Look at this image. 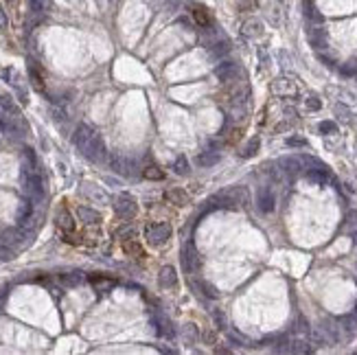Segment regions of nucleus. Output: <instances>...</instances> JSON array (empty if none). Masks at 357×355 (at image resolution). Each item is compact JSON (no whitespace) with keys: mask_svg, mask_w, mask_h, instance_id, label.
<instances>
[{"mask_svg":"<svg viewBox=\"0 0 357 355\" xmlns=\"http://www.w3.org/2000/svg\"><path fill=\"white\" fill-rule=\"evenodd\" d=\"M73 141H75L77 149H79L86 158H90V160H101L103 158V143H101V138H99L88 125H79V127H77Z\"/></svg>","mask_w":357,"mask_h":355,"instance_id":"1","label":"nucleus"},{"mask_svg":"<svg viewBox=\"0 0 357 355\" xmlns=\"http://www.w3.org/2000/svg\"><path fill=\"white\" fill-rule=\"evenodd\" d=\"M145 237L151 246H162L164 241L171 237V226L167 221H156V224H149L145 228Z\"/></svg>","mask_w":357,"mask_h":355,"instance_id":"2","label":"nucleus"},{"mask_svg":"<svg viewBox=\"0 0 357 355\" xmlns=\"http://www.w3.org/2000/svg\"><path fill=\"white\" fill-rule=\"evenodd\" d=\"M114 213H117L120 219H131L138 213V204H136V199L127 195V193H120V195L114 199Z\"/></svg>","mask_w":357,"mask_h":355,"instance_id":"3","label":"nucleus"},{"mask_svg":"<svg viewBox=\"0 0 357 355\" xmlns=\"http://www.w3.org/2000/svg\"><path fill=\"white\" fill-rule=\"evenodd\" d=\"M256 204H259L261 213H272L274 206H276V195L270 186H261L259 195H256Z\"/></svg>","mask_w":357,"mask_h":355,"instance_id":"4","label":"nucleus"},{"mask_svg":"<svg viewBox=\"0 0 357 355\" xmlns=\"http://www.w3.org/2000/svg\"><path fill=\"white\" fill-rule=\"evenodd\" d=\"M215 75H217L219 81L230 84V81H235V77L239 75V68H237V64H233V62H224L215 68Z\"/></svg>","mask_w":357,"mask_h":355,"instance_id":"5","label":"nucleus"},{"mask_svg":"<svg viewBox=\"0 0 357 355\" xmlns=\"http://www.w3.org/2000/svg\"><path fill=\"white\" fill-rule=\"evenodd\" d=\"M90 285L95 287V292L106 294V292H110L114 285H117V281L110 279V276H103V274H92L90 276Z\"/></svg>","mask_w":357,"mask_h":355,"instance_id":"6","label":"nucleus"},{"mask_svg":"<svg viewBox=\"0 0 357 355\" xmlns=\"http://www.w3.org/2000/svg\"><path fill=\"white\" fill-rule=\"evenodd\" d=\"M164 199L175 204V206H189L191 204V195L189 193H184V191H180V188H171V191H167L164 193Z\"/></svg>","mask_w":357,"mask_h":355,"instance_id":"7","label":"nucleus"},{"mask_svg":"<svg viewBox=\"0 0 357 355\" xmlns=\"http://www.w3.org/2000/svg\"><path fill=\"white\" fill-rule=\"evenodd\" d=\"M55 221H57V228L62 230L64 235L66 232H75V221H73V215H70L68 210H59Z\"/></svg>","mask_w":357,"mask_h":355,"instance_id":"8","label":"nucleus"},{"mask_svg":"<svg viewBox=\"0 0 357 355\" xmlns=\"http://www.w3.org/2000/svg\"><path fill=\"white\" fill-rule=\"evenodd\" d=\"M272 92L281 94V97H292L296 92V86H294V81H289V79H276L272 84Z\"/></svg>","mask_w":357,"mask_h":355,"instance_id":"9","label":"nucleus"},{"mask_svg":"<svg viewBox=\"0 0 357 355\" xmlns=\"http://www.w3.org/2000/svg\"><path fill=\"white\" fill-rule=\"evenodd\" d=\"M175 281H178V276H175V270L171 268V265H164V268L160 270V285H162V287H173Z\"/></svg>","mask_w":357,"mask_h":355,"instance_id":"10","label":"nucleus"},{"mask_svg":"<svg viewBox=\"0 0 357 355\" xmlns=\"http://www.w3.org/2000/svg\"><path fill=\"white\" fill-rule=\"evenodd\" d=\"M123 250L129 254V257H136V259H142L145 257V250L140 248V243H136L134 239H125L123 241Z\"/></svg>","mask_w":357,"mask_h":355,"instance_id":"11","label":"nucleus"},{"mask_svg":"<svg viewBox=\"0 0 357 355\" xmlns=\"http://www.w3.org/2000/svg\"><path fill=\"white\" fill-rule=\"evenodd\" d=\"M193 18H195V22H197L200 26H208V24L213 22L211 11L204 9V7H195V9H193Z\"/></svg>","mask_w":357,"mask_h":355,"instance_id":"12","label":"nucleus"},{"mask_svg":"<svg viewBox=\"0 0 357 355\" xmlns=\"http://www.w3.org/2000/svg\"><path fill=\"white\" fill-rule=\"evenodd\" d=\"M263 33V24L259 20H250V22H245L243 24V35H248V37H259Z\"/></svg>","mask_w":357,"mask_h":355,"instance_id":"13","label":"nucleus"},{"mask_svg":"<svg viewBox=\"0 0 357 355\" xmlns=\"http://www.w3.org/2000/svg\"><path fill=\"white\" fill-rule=\"evenodd\" d=\"M182 261H184V268L189 270V272H197V270L202 268V259L197 257L195 252H189V254L184 252V259H182Z\"/></svg>","mask_w":357,"mask_h":355,"instance_id":"14","label":"nucleus"},{"mask_svg":"<svg viewBox=\"0 0 357 355\" xmlns=\"http://www.w3.org/2000/svg\"><path fill=\"white\" fill-rule=\"evenodd\" d=\"M77 215H79L86 224H97V221H101L99 213H95V210H90V208H86V206H81L79 210H77Z\"/></svg>","mask_w":357,"mask_h":355,"instance_id":"15","label":"nucleus"},{"mask_svg":"<svg viewBox=\"0 0 357 355\" xmlns=\"http://www.w3.org/2000/svg\"><path fill=\"white\" fill-rule=\"evenodd\" d=\"M142 176H145L147 180H162V178H164V171H162L160 167H156V165H149V167H145Z\"/></svg>","mask_w":357,"mask_h":355,"instance_id":"16","label":"nucleus"},{"mask_svg":"<svg viewBox=\"0 0 357 355\" xmlns=\"http://www.w3.org/2000/svg\"><path fill=\"white\" fill-rule=\"evenodd\" d=\"M219 160V152H208V154H202L200 158H197V163L204 165V167H211V165H215Z\"/></svg>","mask_w":357,"mask_h":355,"instance_id":"17","label":"nucleus"},{"mask_svg":"<svg viewBox=\"0 0 357 355\" xmlns=\"http://www.w3.org/2000/svg\"><path fill=\"white\" fill-rule=\"evenodd\" d=\"M259 147H261V141H259V136H254V138H252V141L248 143V147L243 149V154H241V156H243V158L254 156V154L259 152Z\"/></svg>","mask_w":357,"mask_h":355,"instance_id":"18","label":"nucleus"},{"mask_svg":"<svg viewBox=\"0 0 357 355\" xmlns=\"http://www.w3.org/2000/svg\"><path fill=\"white\" fill-rule=\"evenodd\" d=\"M342 329H347L349 334H355V331H357V314L344 316V318H342Z\"/></svg>","mask_w":357,"mask_h":355,"instance_id":"19","label":"nucleus"},{"mask_svg":"<svg viewBox=\"0 0 357 355\" xmlns=\"http://www.w3.org/2000/svg\"><path fill=\"white\" fill-rule=\"evenodd\" d=\"M241 136H243V130L241 127H235V130H230V136L226 138L228 145H235L237 141H241Z\"/></svg>","mask_w":357,"mask_h":355,"instance_id":"20","label":"nucleus"},{"mask_svg":"<svg viewBox=\"0 0 357 355\" xmlns=\"http://www.w3.org/2000/svg\"><path fill=\"white\" fill-rule=\"evenodd\" d=\"M62 283L64 285H79L81 276L79 274H62Z\"/></svg>","mask_w":357,"mask_h":355,"instance_id":"21","label":"nucleus"},{"mask_svg":"<svg viewBox=\"0 0 357 355\" xmlns=\"http://www.w3.org/2000/svg\"><path fill=\"white\" fill-rule=\"evenodd\" d=\"M342 73L344 75H357V59H351V62H347L342 66Z\"/></svg>","mask_w":357,"mask_h":355,"instance_id":"22","label":"nucleus"},{"mask_svg":"<svg viewBox=\"0 0 357 355\" xmlns=\"http://www.w3.org/2000/svg\"><path fill=\"white\" fill-rule=\"evenodd\" d=\"M175 171H178L180 176L189 174V163H186L184 158H178V160H175Z\"/></svg>","mask_w":357,"mask_h":355,"instance_id":"23","label":"nucleus"},{"mask_svg":"<svg viewBox=\"0 0 357 355\" xmlns=\"http://www.w3.org/2000/svg\"><path fill=\"white\" fill-rule=\"evenodd\" d=\"M338 127H336V123L333 121H325V123H320V132L322 134H333Z\"/></svg>","mask_w":357,"mask_h":355,"instance_id":"24","label":"nucleus"},{"mask_svg":"<svg viewBox=\"0 0 357 355\" xmlns=\"http://www.w3.org/2000/svg\"><path fill=\"white\" fill-rule=\"evenodd\" d=\"M320 105H322V103H320V99L314 97V94H311V97L307 99V108H309V110H320Z\"/></svg>","mask_w":357,"mask_h":355,"instance_id":"25","label":"nucleus"},{"mask_svg":"<svg viewBox=\"0 0 357 355\" xmlns=\"http://www.w3.org/2000/svg\"><path fill=\"white\" fill-rule=\"evenodd\" d=\"M197 285H200V287H202V290H204V292H202V294H206V296H208V298H217V292H215V290H213V287H211V285H206V283H197Z\"/></svg>","mask_w":357,"mask_h":355,"instance_id":"26","label":"nucleus"},{"mask_svg":"<svg viewBox=\"0 0 357 355\" xmlns=\"http://www.w3.org/2000/svg\"><path fill=\"white\" fill-rule=\"evenodd\" d=\"M202 340L206 342V345H215V331H211V329H206L204 334H202Z\"/></svg>","mask_w":357,"mask_h":355,"instance_id":"27","label":"nucleus"},{"mask_svg":"<svg viewBox=\"0 0 357 355\" xmlns=\"http://www.w3.org/2000/svg\"><path fill=\"white\" fill-rule=\"evenodd\" d=\"M228 51H230L228 44H217V48H215V53H217V55H226Z\"/></svg>","mask_w":357,"mask_h":355,"instance_id":"28","label":"nucleus"},{"mask_svg":"<svg viewBox=\"0 0 357 355\" xmlns=\"http://www.w3.org/2000/svg\"><path fill=\"white\" fill-rule=\"evenodd\" d=\"M48 7V0H33V9H42Z\"/></svg>","mask_w":357,"mask_h":355,"instance_id":"29","label":"nucleus"},{"mask_svg":"<svg viewBox=\"0 0 357 355\" xmlns=\"http://www.w3.org/2000/svg\"><path fill=\"white\" fill-rule=\"evenodd\" d=\"M287 143H289V145H294V147L296 145H307V141H303V138H289Z\"/></svg>","mask_w":357,"mask_h":355,"instance_id":"30","label":"nucleus"},{"mask_svg":"<svg viewBox=\"0 0 357 355\" xmlns=\"http://www.w3.org/2000/svg\"><path fill=\"white\" fill-rule=\"evenodd\" d=\"M4 24H7V20H4V15H2V11H0V29H4Z\"/></svg>","mask_w":357,"mask_h":355,"instance_id":"31","label":"nucleus"},{"mask_svg":"<svg viewBox=\"0 0 357 355\" xmlns=\"http://www.w3.org/2000/svg\"><path fill=\"white\" fill-rule=\"evenodd\" d=\"M353 239H355V243H357V230L353 232Z\"/></svg>","mask_w":357,"mask_h":355,"instance_id":"32","label":"nucleus"},{"mask_svg":"<svg viewBox=\"0 0 357 355\" xmlns=\"http://www.w3.org/2000/svg\"><path fill=\"white\" fill-rule=\"evenodd\" d=\"M355 314H357V305H355Z\"/></svg>","mask_w":357,"mask_h":355,"instance_id":"33","label":"nucleus"}]
</instances>
